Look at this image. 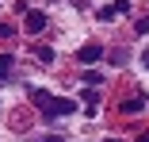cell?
<instances>
[{
	"instance_id": "1",
	"label": "cell",
	"mask_w": 149,
	"mask_h": 142,
	"mask_svg": "<svg viewBox=\"0 0 149 142\" xmlns=\"http://www.w3.org/2000/svg\"><path fill=\"white\" fill-rule=\"evenodd\" d=\"M31 100L42 108V115H46V119L77 115V104H73V100H65V96H50V92H42V89H31Z\"/></svg>"
},
{
	"instance_id": "2",
	"label": "cell",
	"mask_w": 149,
	"mask_h": 142,
	"mask_svg": "<svg viewBox=\"0 0 149 142\" xmlns=\"http://www.w3.org/2000/svg\"><path fill=\"white\" fill-rule=\"evenodd\" d=\"M77 62H80V65H92V62H103V50H100V46H84V50L77 54Z\"/></svg>"
},
{
	"instance_id": "3",
	"label": "cell",
	"mask_w": 149,
	"mask_h": 142,
	"mask_svg": "<svg viewBox=\"0 0 149 142\" xmlns=\"http://www.w3.org/2000/svg\"><path fill=\"white\" fill-rule=\"evenodd\" d=\"M23 27H27L31 35H38L42 27H46V15H42V12H27V23H23Z\"/></svg>"
},
{
	"instance_id": "4",
	"label": "cell",
	"mask_w": 149,
	"mask_h": 142,
	"mask_svg": "<svg viewBox=\"0 0 149 142\" xmlns=\"http://www.w3.org/2000/svg\"><path fill=\"white\" fill-rule=\"evenodd\" d=\"M130 12V4H126V0H118V4H107L103 12H100V19H111V15H126Z\"/></svg>"
},
{
	"instance_id": "5",
	"label": "cell",
	"mask_w": 149,
	"mask_h": 142,
	"mask_svg": "<svg viewBox=\"0 0 149 142\" xmlns=\"http://www.w3.org/2000/svg\"><path fill=\"white\" fill-rule=\"evenodd\" d=\"M141 108H145V96H134V100H126V104H123L126 115H134V111H141Z\"/></svg>"
},
{
	"instance_id": "6",
	"label": "cell",
	"mask_w": 149,
	"mask_h": 142,
	"mask_svg": "<svg viewBox=\"0 0 149 142\" xmlns=\"http://www.w3.org/2000/svg\"><path fill=\"white\" fill-rule=\"evenodd\" d=\"M35 58H38L42 65H50V62H54V50H50V46H38V50H35Z\"/></svg>"
},
{
	"instance_id": "7",
	"label": "cell",
	"mask_w": 149,
	"mask_h": 142,
	"mask_svg": "<svg viewBox=\"0 0 149 142\" xmlns=\"http://www.w3.org/2000/svg\"><path fill=\"white\" fill-rule=\"evenodd\" d=\"M12 73V54H0V81Z\"/></svg>"
},
{
	"instance_id": "8",
	"label": "cell",
	"mask_w": 149,
	"mask_h": 142,
	"mask_svg": "<svg viewBox=\"0 0 149 142\" xmlns=\"http://www.w3.org/2000/svg\"><path fill=\"white\" fill-rule=\"evenodd\" d=\"M138 35H149V19H138Z\"/></svg>"
},
{
	"instance_id": "9",
	"label": "cell",
	"mask_w": 149,
	"mask_h": 142,
	"mask_svg": "<svg viewBox=\"0 0 149 142\" xmlns=\"http://www.w3.org/2000/svg\"><path fill=\"white\" fill-rule=\"evenodd\" d=\"M38 142H61V138H57V134H46V138H38Z\"/></svg>"
},
{
	"instance_id": "10",
	"label": "cell",
	"mask_w": 149,
	"mask_h": 142,
	"mask_svg": "<svg viewBox=\"0 0 149 142\" xmlns=\"http://www.w3.org/2000/svg\"><path fill=\"white\" fill-rule=\"evenodd\" d=\"M103 142H123V138H103Z\"/></svg>"
},
{
	"instance_id": "11",
	"label": "cell",
	"mask_w": 149,
	"mask_h": 142,
	"mask_svg": "<svg viewBox=\"0 0 149 142\" xmlns=\"http://www.w3.org/2000/svg\"><path fill=\"white\" fill-rule=\"evenodd\" d=\"M145 69H149V54H145Z\"/></svg>"
}]
</instances>
